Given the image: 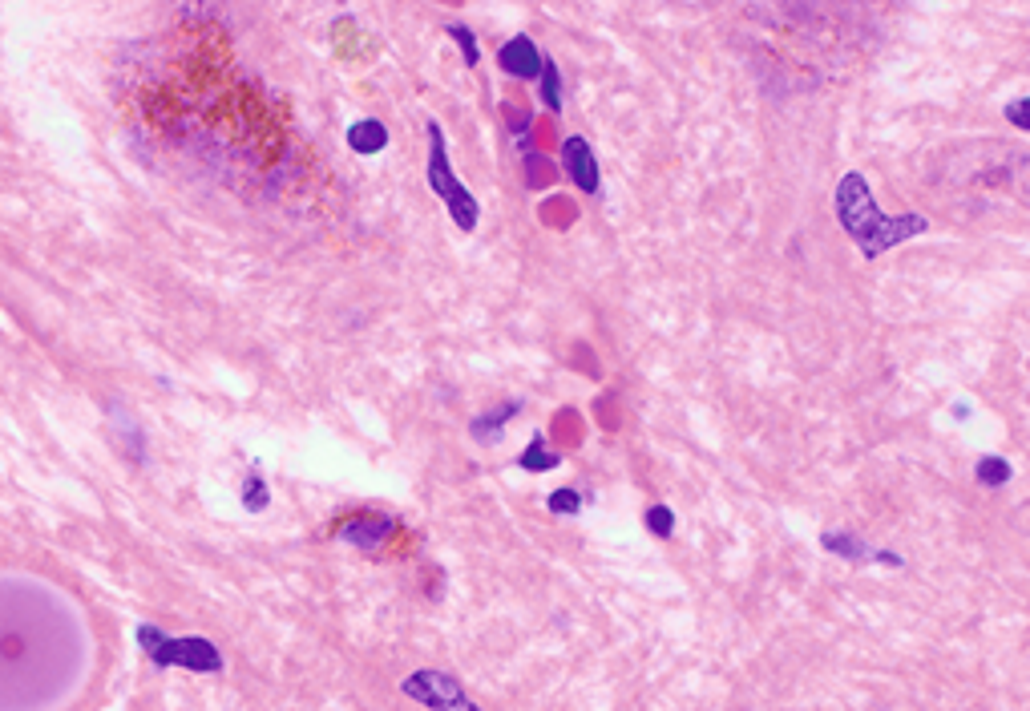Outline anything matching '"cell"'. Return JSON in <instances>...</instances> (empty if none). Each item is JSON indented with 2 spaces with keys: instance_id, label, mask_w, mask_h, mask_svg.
Listing matches in <instances>:
<instances>
[{
  "instance_id": "9",
  "label": "cell",
  "mask_w": 1030,
  "mask_h": 711,
  "mask_svg": "<svg viewBox=\"0 0 1030 711\" xmlns=\"http://www.w3.org/2000/svg\"><path fill=\"white\" fill-rule=\"evenodd\" d=\"M522 413V400H501L497 409H489V413H481V417H473V425H469V433H473V441L477 445H497L501 437H505V425Z\"/></svg>"
},
{
  "instance_id": "11",
  "label": "cell",
  "mask_w": 1030,
  "mask_h": 711,
  "mask_svg": "<svg viewBox=\"0 0 1030 711\" xmlns=\"http://www.w3.org/2000/svg\"><path fill=\"white\" fill-rule=\"evenodd\" d=\"M518 465H522L526 473H550V469H558V465H562V453L546 449V437H542V433H534V437H530V449L518 457Z\"/></svg>"
},
{
  "instance_id": "10",
  "label": "cell",
  "mask_w": 1030,
  "mask_h": 711,
  "mask_svg": "<svg viewBox=\"0 0 1030 711\" xmlns=\"http://www.w3.org/2000/svg\"><path fill=\"white\" fill-rule=\"evenodd\" d=\"M348 146L356 150V154H380L384 146H388V130H384V122H376V118H364V122H352V130H348Z\"/></svg>"
},
{
  "instance_id": "5",
  "label": "cell",
  "mask_w": 1030,
  "mask_h": 711,
  "mask_svg": "<svg viewBox=\"0 0 1030 711\" xmlns=\"http://www.w3.org/2000/svg\"><path fill=\"white\" fill-rule=\"evenodd\" d=\"M400 691L408 695V699H417V703H425V707H441V703H449L453 695H461L465 687H461V679H453V675H445V671H412L404 683H400Z\"/></svg>"
},
{
  "instance_id": "3",
  "label": "cell",
  "mask_w": 1030,
  "mask_h": 711,
  "mask_svg": "<svg viewBox=\"0 0 1030 711\" xmlns=\"http://www.w3.org/2000/svg\"><path fill=\"white\" fill-rule=\"evenodd\" d=\"M138 647H142L158 667H186V671H206V675L223 671L219 647H215L211 639H198V635L178 639V635H166V631L142 623V627H138Z\"/></svg>"
},
{
  "instance_id": "18",
  "label": "cell",
  "mask_w": 1030,
  "mask_h": 711,
  "mask_svg": "<svg viewBox=\"0 0 1030 711\" xmlns=\"http://www.w3.org/2000/svg\"><path fill=\"white\" fill-rule=\"evenodd\" d=\"M1026 106H1030V97H1018V101H1010V106L1002 110L1014 122V130H1026Z\"/></svg>"
},
{
  "instance_id": "15",
  "label": "cell",
  "mask_w": 1030,
  "mask_h": 711,
  "mask_svg": "<svg viewBox=\"0 0 1030 711\" xmlns=\"http://www.w3.org/2000/svg\"><path fill=\"white\" fill-rule=\"evenodd\" d=\"M445 33L461 45V57H465V65L473 69L477 61H481V49H477V37H473V29L469 25H461V21H453V25H445Z\"/></svg>"
},
{
  "instance_id": "7",
  "label": "cell",
  "mask_w": 1030,
  "mask_h": 711,
  "mask_svg": "<svg viewBox=\"0 0 1030 711\" xmlns=\"http://www.w3.org/2000/svg\"><path fill=\"white\" fill-rule=\"evenodd\" d=\"M820 546L829 550V554H837V558H849V562H885V566H905V558L901 554H889V550H873V546H865L857 534H849V530H824L820 534Z\"/></svg>"
},
{
  "instance_id": "1",
  "label": "cell",
  "mask_w": 1030,
  "mask_h": 711,
  "mask_svg": "<svg viewBox=\"0 0 1030 711\" xmlns=\"http://www.w3.org/2000/svg\"><path fill=\"white\" fill-rule=\"evenodd\" d=\"M833 211L841 231L857 243V251L865 259H881L885 251H893L905 239H917L930 231V219L925 215H885L873 198V186L861 170H849L837 190H833Z\"/></svg>"
},
{
  "instance_id": "19",
  "label": "cell",
  "mask_w": 1030,
  "mask_h": 711,
  "mask_svg": "<svg viewBox=\"0 0 1030 711\" xmlns=\"http://www.w3.org/2000/svg\"><path fill=\"white\" fill-rule=\"evenodd\" d=\"M437 711H481V707H477V703H473V699H469V695H465V691H461V695H457V699H449V703H441V707H437Z\"/></svg>"
},
{
  "instance_id": "14",
  "label": "cell",
  "mask_w": 1030,
  "mask_h": 711,
  "mask_svg": "<svg viewBox=\"0 0 1030 711\" xmlns=\"http://www.w3.org/2000/svg\"><path fill=\"white\" fill-rule=\"evenodd\" d=\"M546 505H550V514H558V518H574V514H582V493L566 485V489H554Z\"/></svg>"
},
{
  "instance_id": "4",
  "label": "cell",
  "mask_w": 1030,
  "mask_h": 711,
  "mask_svg": "<svg viewBox=\"0 0 1030 711\" xmlns=\"http://www.w3.org/2000/svg\"><path fill=\"white\" fill-rule=\"evenodd\" d=\"M562 162H566L570 182H574L582 194H590V198L602 194V170H598L594 146H590L586 138H566V142H562Z\"/></svg>"
},
{
  "instance_id": "17",
  "label": "cell",
  "mask_w": 1030,
  "mask_h": 711,
  "mask_svg": "<svg viewBox=\"0 0 1030 711\" xmlns=\"http://www.w3.org/2000/svg\"><path fill=\"white\" fill-rule=\"evenodd\" d=\"M267 501H271V497H267L263 477L251 473V477H247V489H243V510H251V514H255V510H267Z\"/></svg>"
},
{
  "instance_id": "13",
  "label": "cell",
  "mask_w": 1030,
  "mask_h": 711,
  "mask_svg": "<svg viewBox=\"0 0 1030 711\" xmlns=\"http://www.w3.org/2000/svg\"><path fill=\"white\" fill-rule=\"evenodd\" d=\"M974 477H978V485H986V489H1002V485L1010 481V465H1006L1002 457L986 453V457H978V465H974Z\"/></svg>"
},
{
  "instance_id": "2",
  "label": "cell",
  "mask_w": 1030,
  "mask_h": 711,
  "mask_svg": "<svg viewBox=\"0 0 1030 711\" xmlns=\"http://www.w3.org/2000/svg\"><path fill=\"white\" fill-rule=\"evenodd\" d=\"M429 190L445 202V211L453 219V227H461L465 235L477 231L481 223V202L469 194V186L453 174L449 150H445V130L437 122H429Z\"/></svg>"
},
{
  "instance_id": "8",
  "label": "cell",
  "mask_w": 1030,
  "mask_h": 711,
  "mask_svg": "<svg viewBox=\"0 0 1030 711\" xmlns=\"http://www.w3.org/2000/svg\"><path fill=\"white\" fill-rule=\"evenodd\" d=\"M392 518H384V514H356V518H348L340 530H336V538L340 542H352L356 550H380L388 538H392Z\"/></svg>"
},
{
  "instance_id": "12",
  "label": "cell",
  "mask_w": 1030,
  "mask_h": 711,
  "mask_svg": "<svg viewBox=\"0 0 1030 711\" xmlns=\"http://www.w3.org/2000/svg\"><path fill=\"white\" fill-rule=\"evenodd\" d=\"M538 85H542V101H546V110H550V114H562V73H558V61H554V57H546V61H542V77H538Z\"/></svg>"
},
{
  "instance_id": "16",
  "label": "cell",
  "mask_w": 1030,
  "mask_h": 711,
  "mask_svg": "<svg viewBox=\"0 0 1030 711\" xmlns=\"http://www.w3.org/2000/svg\"><path fill=\"white\" fill-rule=\"evenodd\" d=\"M643 522H647V530H651L655 538H671V534H675V514H671V505H651V510L643 514Z\"/></svg>"
},
{
  "instance_id": "6",
  "label": "cell",
  "mask_w": 1030,
  "mask_h": 711,
  "mask_svg": "<svg viewBox=\"0 0 1030 711\" xmlns=\"http://www.w3.org/2000/svg\"><path fill=\"white\" fill-rule=\"evenodd\" d=\"M542 53H538V45L526 37V33H518V37H509L501 49H497V65L509 73V77H522V81H538L542 77Z\"/></svg>"
}]
</instances>
